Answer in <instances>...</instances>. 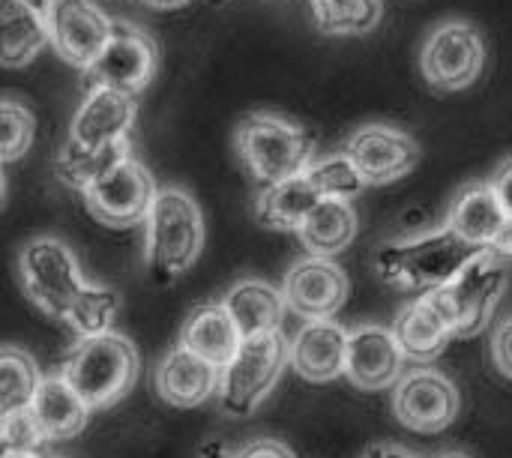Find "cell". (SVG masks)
<instances>
[{
	"mask_svg": "<svg viewBox=\"0 0 512 458\" xmlns=\"http://www.w3.org/2000/svg\"><path fill=\"white\" fill-rule=\"evenodd\" d=\"M0 117H3V159L12 162L18 156H24L33 144V135H36V120L33 114L15 102V99H6L3 108H0Z\"/></svg>",
	"mask_w": 512,
	"mask_h": 458,
	"instance_id": "obj_32",
	"label": "cell"
},
{
	"mask_svg": "<svg viewBox=\"0 0 512 458\" xmlns=\"http://www.w3.org/2000/svg\"><path fill=\"white\" fill-rule=\"evenodd\" d=\"M33 414L48 435V441H72L87 429L90 405L81 399V393L60 375V378H42L39 393L33 399Z\"/></svg>",
	"mask_w": 512,
	"mask_h": 458,
	"instance_id": "obj_23",
	"label": "cell"
},
{
	"mask_svg": "<svg viewBox=\"0 0 512 458\" xmlns=\"http://www.w3.org/2000/svg\"><path fill=\"white\" fill-rule=\"evenodd\" d=\"M237 458H294V453H291L282 441L258 438V441H249L246 447H240V450H237Z\"/></svg>",
	"mask_w": 512,
	"mask_h": 458,
	"instance_id": "obj_34",
	"label": "cell"
},
{
	"mask_svg": "<svg viewBox=\"0 0 512 458\" xmlns=\"http://www.w3.org/2000/svg\"><path fill=\"white\" fill-rule=\"evenodd\" d=\"M144 264L153 282H177L204 249V216L180 186H162L144 219Z\"/></svg>",
	"mask_w": 512,
	"mask_h": 458,
	"instance_id": "obj_2",
	"label": "cell"
},
{
	"mask_svg": "<svg viewBox=\"0 0 512 458\" xmlns=\"http://www.w3.org/2000/svg\"><path fill=\"white\" fill-rule=\"evenodd\" d=\"M363 458H417V456H411L408 450H402V447H396V444H384V441H378V444H372V447L366 450V456Z\"/></svg>",
	"mask_w": 512,
	"mask_h": 458,
	"instance_id": "obj_37",
	"label": "cell"
},
{
	"mask_svg": "<svg viewBox=\"0 0 512 458\" xmlns=\"http://www.w3.org/2000/svg\"><path fill=\"white\" fill-rule=\"evenodd\" d=\"M156 192L150 171L135 156H126L96 177L81 195L90 216L105 228H132L147 219Z\"/></svg>",
	"mask_w": 512,
	"mask_h": 458,
	"instance_id": "obj_10",
	"label": "cell"
},
{
	"mask_svg": "<svg viewBox=\"0 0 512 458\" xmlns=\"http://www.w3.org/2000/svg\"><path fill=\"white\" fill-rule=\"evenodd\" d=\"M18 273L27 297L48 318L63 321L81 339L108 333L120 312V297L111 288L87 285L78 258L57 237H33L18 255Z\"/></svg>",
	"mask_w": 512,
	"mask_h": 458,
	"instance_id": "obj_1",
	"label": "cell"
},
{
	"mask_svg": "<svg viewBox=\"0 0 512 458\" xmlns=\"http://www.w3.org/2000/svg\"><path fill=\"white\" fill-rule=\"evenodd\" d=\"M219 378H222L219 366L207 363L204 357L192 354L183 345L171 348L159 360L156 375H153L159 399L165 405H171V408H180V411L198 408L210 396H216L219 393Z\"/></svg>",
	"mask_w": 512,
	"mask_h": 458,
	"instance_id": "obj_18",
	"label": "cell"
},
{
	"mask_svg": "<svg viewBox=\"0 0 512 458\" xmlns=\"http://www.w3.org/2000/svg\"><path fill=\"white\" fill-rule=\"evenodd\" d=\"M0 441L3 450H45L51 444L33 414V405L0 414Z\"/></svg>",
	"mask_w": 512,
	"mask_h": 458,
	"instance_id": "obj_31",
	"label": "cell"
},
{
	"mask_svg": "<svg viewBox=\"0 0 512 458\" xmlns=\"http://www.w3.org/2000/svg\"><path fill=\"white\" fill-rule=\"evenodd\" d=\"M393 333H396L405 357L414 360V363H432V360H438L447 351V345L456 339L453 321H450V315L441 306V300H438L435 291L411 300L399 312V318L393 324Z\"/></svg>",
	"mask_w": 512,
	"mask_h": 458,
	"instance_id": "obj_19",
	"label": "cell"
},
{
	"mask_svg": "<svg viewBox=\"0 0 512 458\" xmlns=\"http://www.w3.org/2000/svg\"><path fill=\"white\" fill-rule=\"evenodd\" d=\"M0 21H3V66L18 69L30 63L48 42V18L27 6L24 0H0Z\"/></svg>",
	"mask_w": 512,
	"mask_h": 458,
	"instance_id": "obj_26",
	"label": "cell"
},
{
	"mask_svg": "<svg viewBox=\"0 0 512 458\" xmlns=\"http://www.w3.org/2000/svg\"><path fill=\"white\" fill-rule=\"evenodd\" d=\"M348 330L333 318L306 321L291 342V369L309 384H330L348 366Z\"/></svg>",
	"mask_w": 512,
	"mask_h": 458,
	"instance_id": "obj_17",
	"label": "cell"
},
{
	"mask_svg": "<svg viewBox=\"0 0 512 458\" xmlns=\"http://www.w3.org/2000/svg\"><path fill=\"white\" fill-rule=\"evenodd\" d=\"M309 3H315V0H309Z\"/></svg>",
	"mask_w": 512,
	"mask_h": 458,
	"instance_id": "obj_43",
	"label": "cell"
},
{
	"mask_svg": "<svg viewBox=\"0 0 512 458\" xmlns=\"http://www.w3.org/2000/svg\"><path fill=\"white\" fill-rule=\"evenodd\" d=\"M348 291L351 285H348L345 270L327 255H309L297 261L288 270L285 285H282L288 309L306 321L333 318L345 306Z\"/></svg>",
	"mask_w": 512,
	"mask_h": 458,
	"instance_id": "obj_14",
	"label": "cell"
},
{
	"mask_svg": "<svg viewBox=\"0 0 512 458\" xmlns=\"http://www.w3.org/2000/svg\"><path fill=\"white\" fill-rule=\"evenodd\" d=\"M45 18L54 51L81 72L99 57L114 30V18H108L93 0H54Z\"/></svg>",
	"mask_w": 512,
	"mask_h": 458,
	"instance_id": "obj_13",
	"label": "cell"
},
{
	"mask_svg": "<svg viewBox=\"0 0 512 458\" xmlns=\"http://www.w3.org/2000/svg\"><path fill=\"white\" fill-rule=\"evenodd\" d=\"M126 156H129V141H120V144H111L102 150H87V147L66 141V147L54 159V171L66 186L84 192L96 177H102L111 165H117Z\"/></svg>",
	"mask_w": 512,
	"mask_h": 458,
	"instance_id": "obj_27",
	"label": "cell"
},
{
	"mask_svg": "<svg viewBox=\"0 0 512 458\" xmlns=\"http://www.w3.org/2000/svg\"><path fill=\"white\" fill-rule=\"evenodd\" d=\"M492 252H495L501 261H512V216H510V222H507V228L501 231L498 243L492 246Z\"/></svg>",
	"mask_w": 512,
	"mask_h": 458,
	"instance_id": "obj_38",
	"label": "cell"
},
{
	"mask_svg": "<svg viewBox=\"0 0 512 458\" xmlns=\"http://www.w3.org/2000/svg\"><path fill=\"white\" fill-rule=\"evenodd\" d=\"M138 102L132 93L114 87H90L84 102L78 105L69 141L87 150H102L120 141H129V129L135 126Z\"/></svg>",
	"mask_w": 512,
	"mask_h": 458,
	"instance_id": "obj_16",
	"label": "cell"
},
{
	"mask_svg": "<svg viewBox=\"0 0 512 458\" xmlns=\"http://www.w3.org/2000/svg\"><path fill=\"white\" fill-rule=\"evenodd\" d=\"M156 69H159V48L153 36L132 21L114 18V30L108 42L99 51V57L84 69V78L90 81V87H114L138 96L141 90L150 87Z\"/></svg>",
	"mask_w": 512,
	"mask_h": 458,
	"instance_id": "obj_9",
	"label": "cell"
},
{
	"mask_svg": "<svg viewBox=\"0 0 512 458\" xmlns=\"http://www.w3.org/2000/svg\"><path fill=\"white\" fill-rule=\"evenodd\" d=\"M492 189L498 192V198H501V204H504V210L512 216V156L492 174Z\"/></svg>",
	"mask_w": 512,
	"mask_h": 458,
	"instance_id": "obj_35",
	"label": "cell"
},
{
	"mask_svg": "<svg viewBox=\"0 0 512 458\" xmlns=\"http://www.w3.org/2000/svg\"><path fill=\"white\" fill-rule=\"evenodd\" d=\"M492 360H495L498 372L512 381V318L510 321H504V324L495 330V339H492Z\"/></svg>",
	"mask_w": 512,
	"mask_h": 458,
	"instance_id": "obj_33",
	"label": "cell"
},
{
	"mask_svg": "<svg viewBox=\"0 0 512 458\" xmlns=\"http://www.w3.org/2000/svg\"><path fill=\"white\" fill-rule=\"evenodd\" d=\"M483 252L486 249L462 240L456 231L444 225L441 231L381 246L375 255V270L387 285L429 294L450 285Z\"/></svg>",
	"mask_w": 512,
	"mask_h": 458,
	"instance_id": "obj_3",
	"label": "cell"
},
{
	"mask_svg": "<svg viewBox=\"0 0 512 458\" xmlns=\"http://www.w3.org/2000/svg\"><path fill=\"white\" fill-rule=\"evenodd\" d=\"M504 288H507V270L501 258L492 249H486L450 285L435 291L453 321L456 339H474L489 327Z\"/></svg>",
	"mask_w": 512,
	"mask_h": 458,
	"instance_id": "obj_7",
	"label": "cell"
},
{
	"mask_svg": "<svg viewBox=\"0 0 512 458\" xmlns=\"http://www.w3.org/2000/svg\"><path fill=\"white\" fill-rule=\"evenodd\" d=\"M312 15L324 33H366L381 21V0H315Z\"/></svg>",
	"mask_w": 512,
	"mask_h": 458,
	"instance_id": "obj_29",
	"label": "cell"
},
{
	"mask_svg": "<svg viewBox=\"0 0 512 458\" xmlns=\"http://www.w3.org/2000/svg\"><path fill=\"white\" fill-rule=\"evenodd\" d=\"M144 3L153 9H177V6H186L189 0H144Z\"/></svg>",
	"mask_w": 512,
	"mask_h": 458,
	"instance_id": "obj_40",
	"label": "cell"
},
{
	"mask_svg": "<svg viewBox=\"0 0 512 458\" xmlns=\"http://www.w3.org/2000/svg\"><path fill=\"white\" fill-rule=\"evenodd\" d=\"M342 153L357 165L366 186L396 183L399 177L414 171V165L420 162V144L408 132L396 126H384V123L360 126L345 141Z\"/></svg>",
	"mask_w": 512,
	"mask_h": 458,
	"instance_id": "obj_12",
	"label": "cell"
},
{
	"mask_svg": "<svg viewBox=\"0 0 512 458\" xmlns=\"http://www.w3.org/2000/svg\"><path fill=\"white\" fill-rule=\"evenodd\" d=\"M3 458H45V450H3Z\"/></svg>",
	"mask_w": 512,
	"mask_h": 458,
	"instance_id": "obj_39",
	"label": "cell"
},
{
	"mask_svg": "<svg viewBox=\"0 0 512 458\" xmlns=\"http://www.w3.org/2000/svg\"><path fill=\"white\" fill-rule=\"evenodd\" d=\"M42 375L30 354L15 345H6L0 354V414L30 408L39 393Z\"/></svg>",
	"mask_w": 512,
	"mask_h": 458,
	"instance_id": "obj_28",
	"label": "cell"
},
{
	"mask_svg": "<svg viewBox=\"0 0 512 458\" xmlns=\"http://www.w3.org/2000/svg\"><path fill=\"white\" fill-rule=\"evenodd\" d=\"M60 375L81 393L90 411H108L138 381V351L120 333H99L81 339L63 360Z\"/></svg>",
	"mask_w": 512,
	"mask_h": 458,
	"instance_id": "obj_5",
	"label": "cell"
},
{
	"mask_svg": "<svg viewBox=\"0 0 512 458\" xmlns=\"http://www.w3.org/2000/svg\"><path fill=\"white\" fill-rule=\"evenodd\" d=\"M309 255H339L357 237V210L348 198H321L297 231Z\"/></svg>",
	"mask_w": 512,
	"mask_h": 458,
	"instance_id": "obj_25",
	"label": "cell"
},
{
	"mask_svg": "<svg viewBox=\"0 0 512 458\" xmlns=\"http://www.w3.org/2000/svg\"><path fill=\"white\" fill-rule=\"evenodd\" d=\"M243 342L246 339L222 300L198 306L180 330V345L219 369H225L234 360Z\"/></svg>",
	"mask_w": 512,
	"mask_h": 458,
	"instance_id": "obj_21",
	"label": "cell"
},
{
	"mask_svg": "<svg viewBox=\"0 0 512 458\" xmlns=\"http://www.w3.org/2000/svg\"><path fill=\"white\" fill-rule=\"evenodd\" d=\"M324 195L309 180V174H297L270 186H261L255 198V216L261 225L273 231H300L306 216L318 207Z\"/></svg>",
	"mask_w": 512,
	"mask_h": 458,
	"instance_id": "obj_22",
	"label": "cell"
},
{
	"mask_svg": "<svg viewBox=\"0 0 512 458\" xmlns=\"http://www.w3.org/2000/svg\"><path fill=\"white\" fill-rule=\"evenodd\" d=\"M234 147L246 171L261 186L306 174L309 165L315 162L312 135L300 123L270 111H252L240 117L234 132Z\"/></svg>",
	"mask_w": 512,
	"mask_h": 458,
	"instance_id": "obj_4",
	"label": "cell"
},
{
	"mask_svg": "<svg viewBox=\"0 0 512 458\" xmlns=\"http://www.w3.org/2000/svg\"><path fill=\"white\" fill-rule=\"evenodd\" d=\"M309 180L318 186V192L324 198H357L366 186L363 174L357 171V165L345 156V153H336V156H324V159H315L309 165Z\"/></svg>",
	"mask_w": 512,
	"mask_h": 458,
	"instance_id": "obj_30",
	"label": "cell"
},
{
	"mask_svg": "<svg viewBox=\"0 0 512 458\" xmlns=\"http://www.w3.org/2000/svg\"><path fill=\"white\" fill-rule=\"evenodd\" d=\"M45 458H54V456H45Z\"/></svg>",
	"mask_w": 512,
	"mask_h": 458,
	"instance_id": "obj_44",
	"label": "cell"
},
{
	"mask_svg": "<svg viewBox=\"0 0 512 458\" xmlns=\"http://www.w3.org/2000/svg\"><path fill=\"white\" fill-rule=\"evenodd\" d=\"M405 351L393 330L366 324L348 336L345 378L363 393H381L405 378Z\"/></svg>",
	"mask_w": 512,
	"mask_h": 458,
	"instance_id": "obj_15",
	"label": "cell"
},
{
	"mask_svg": "<svg viewBox=\"0 0 512 458\" xmlns=\"http://www.w3.org/2000/svg\"><path fill=\"white\" fill-rule=\"evenodd\" d=\"M195 458H237V450H231L225 441H219V438H210V441H204L201 447H198V456Z\"/></svg>",
	"mask_w": 512,
	"mask_h": 458,
	"instance_id": "obj_36",
	"label": "cell"
},
{
	"mask_svg": "<svg viewBox=\"0 0 512 458\" xmlns=\"http://www.w3.org/2000/svg\"><path fill=\"white\" fill-rule=\"evenodd\" d=\"M486 66L483 33L471 21H444L438 24L420 51L423 78L444 93L471 87Z\"/></svg>",
	"mask_w": 512,
	"mask_h": 458,
	"instance_id": "obj_8",
	"label": "cell"
},
{
	"mask_svg": "<svg viewBox=\"0 0 512 458\" xmlns=\"http://www.w3.org/2000/svg\"><path fill=\"white\" fill-rule=\"evenodd\" d=\"M291 363V345L282 333L252 336L240 345L234 360L219 378V408L228 417H249L273 393L285 366Z\"/></svg>",
	"mask_w": 512,
	"mask_h": 458,
	"instance_id": "obj_6",
	"label": "cell"
},
{
	"mask_svg": "<svg viewBox=\"0 0 512 458\" xmlns=\"http://www.w3.org/2000/svg\"><path fill=\"white\" fill-rule=\"evenodd\" d=\"M396 420L417 435H438L459 417V390L441 372L423 369L405 375L393 393Z\"/></svg>",
	"mask_w": 512,
	"mask_h": 458,
	"instance_id": "obj_11",
	"label": "cell"
},
{
	"mask_svg": "<svg viewBox=\"0 0 512 458\" xmlns=\"http://www.w3.org/2000/svg\"><path fill=\"white\" fill-rule=\"evenodd\" d=\"M441 458H471V456H465V453H447V456H441Z\"/></svg>",
	"mask_w": 512,
	"mask_h": 458,
	"instance_id": "obj_42",
	"label": "cell"
},
{
	"mask_svg": "<svg viewBox=\"0 0 512 458\" xmlns=\"http://www.w3.org/2000/svg\"><path fill=\"white\" fill-rule=\"evenodd\" d=\"M222 303L228 306L231 318L237 321L243 339H252V336H264V333H279L282 330V318H285V294L276 291L273 285L267 282H258V279H243L237 282L225 297Z\"/></svg>",
	"mask_w": 512,
	"mask_h": 458,
	"instance_id": "obj_24",
	"label": "cell"
},
{
	"mask_svg": "<svg viewBox=\"0 0 512 458\" xmlns=\"http://www.w3.org/2000/svg\"><path fill=\"white\" fill-rule=\"evenodd\" d=\"M507 222H510V213L504 210L492 183H468L453 198L450 213H447V228L480 249H492L501 231L507 228Z\"/></svg>",
	"mask_w": 512,
	"mask_h": 458,
	"instance_id": "obj_20",
	"label": "cell"
},
{
	"mask_svg": "<svg viewBox=\"0 0 512 458\" xmlns=\"http://www.w3.org/2000/svg\"><path fill=\"white\" fill-rule=\"evenodd\" d=\"M24 3H27V6H33V9H39L42 15H48V9H51V3H54V0H24Z\"/></svg>",
	"mask_w": 512,
	"mask_h": 458,
	"instance_id": "obj_41",
	"label": "cell"
}]
</instances>
